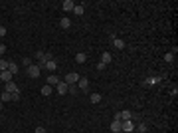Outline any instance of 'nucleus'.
I'll use <instances>...</instances> for the list:
<instances>
[{"mask_svg":"<svg viewBox=\"0 0 178 133\" xmlns=\"http://www.w3.org/2000/svg\"><path fill=\"white\" fill-rule=\"evenodd\" d=\"M0 101H12V93H8V91H4V93L0 95Z\"/></svg>","mask_w":178,"mask_h":133,"instance_id":"19","label":"nucleus"},{"mask_svg":"<svg viewBox=\"0 0 178 133\" xmlns=\"http://www.w3.org/2000/svg\"><path fill=\"white\" fill-rule=\"evenodd\" d=\"M158 81H160V78H146L145 81H143V86H145V88H152V86L158 84Z\"/></svg>","mask_w":178,"mask_h":133,"instance_id":"5","label":"nucleus"},{"mask_svg":"<svg viewBox=\"0 0 178 133\" xmlns=\"http://www.w3.org/2000/svg\"><path fill=\"white\" fill-rule=\"evenodd\" d=\"M77 86H79V89H87L89 88V79L87 78H79Z\"/></svg>","mask_w":178,"mask_h":133,"instance_id":"12","label":"nucleus"},{"mask_svg":"<svg viewBox=\"0 0 178 133\" xmlns=\"http://www.w3.org/2000/svg\"><path fill=\"white\" fill-rule=\"evenodd\" d=\"M111 131H113V133H121V119H113Z\"/></svg>","mask_w":178,"mask_h":133,"instance_id":"6","label":"nucleus"},{"mask_svg":"<svg viewBox=\"0 0 178 133\" xmlns=\"http://www.w3.org/2000/svg\"><path fill=\"white\" fill-rule=\"evenodd\" d=\"M145 133H146V131H145Z\"/></svg>","mask_w":178,"mask_h":133,"instance_id":"32","label":"nucleus"},{"mask_svg":"<svg viewBox=\"0 0 178 133\" xmlns=\"http://www.w3.org/2000/svg\"><path fill=\"white\" fill-rule=\"evenodd\" d=\"M89 101H91V103H99L101 101V93H91V95H89Z\"/></svg>","mask_w":178,"mask_h":133,"instance_id":"15","label":"nucleus"},{"mask_svg":"<svg viewBox=\"0 0 178 133\" xmlns=\"http://www.w3.org/2000/svg\"><path fill=\"white\" fill-rule=\"evenodd\" d=\"M4 52H6V46H4V44H0V54H4Z\"/></svg>","mask_w":178,"mask_h":133,"instance_id":"30","label":"nucleus"},{"mask_svg":"<svg viewBox=\"0 0 178 133\" xmlns=\"http://www.w3.org/2000/svg\"><path fill=\"white\" fill-rule=\"evenodd\" d=\"M22 64H24V66H26V68H30V66H32V62H30V58H24V60H22Z\"/></svg>","mask_w":178,"mask_h":133,"instance_id":"24","label":"nucleus"},{"mask_svg":"<svg viewBox=\"0 0 178 133\" xmlns=\"http://www.w3.org/2000/svg\"><path fill=\"white\" fill-rule=\"evenodd\" d=\"M164 62L172 64V62H174V52H168V54H164Z\"/></svg>","mask_w":178,"mask_h":133,"instance_id":"18","label":"nucleus"},{"mask_svg":"<svg viewBox=\"0 0 178 133\" xmlns=\"http://www.w3.org/2000/svg\"><path fill=\"white\" fill-rule=\"evenodd\" d=\"M59 26H61L63 30H67V28L71 26V20H69V18H61V20H59Z\"/></svg>","mask_w":178,"mask_h":133,"instance_id":"14","label":"nucleus"},{"mask_svg":"<svg viewBox=\"0 0 178 133\" xmlns=\"http://www.w3.org/2000/svg\"><path fill=\"white\" fill-rule=\"evenodd\" d=\"M2 36H6V28H4V26H0V38H2Z\"/></svg>","mask_w":178,"mask_h":133,"instance_id":"28","label":"nucleus"},{"mask_svg":"<svg viewBox=\"0 0 178 133\" xmlns=\"http://www.w3.org/2000/svg\"><path fill=\"white\" fill-rule=\"evenodd\" d=\"M61 8H63V10H66V12H69V10H73V8H75V4H73L71 0H63V4H61Z\"/></svg>","mask_w":178,"mask_h":133,"instance_id":"10","label":"nucleus"},{"mask_svg":"<svg viewBox=\"0 0 178 133\" xmlns=\"http://www.w3.org/2000/svg\"><path fill=\"white\" fill-rule=\"evenodd\" d=\"M85 60H87V56H85V54H81V52H79V54H75V62H77V64H83Z\"/></svg>","mask_w":178,"mask_h":133,"instance_id":"17","label":"nucleus"},{"mask_svg":"<svg viewBox=\"0 0 178 133\" xmlns=\"http://www.w3.org/2000/svg\"><path fill=\"white\" fill-rule=\"evenodd\" d=\"M105 68H107V66H105V64H101V62H99V64H97V70H99V72H103Z\"/></svg>","mask_w":178,"mask_h":133,"instance_id":"27","label":"nucleus"},{"mask_svg":"<svg viewBox=\"0 0 178 133\" xmlns=\"http://www.w3.org/2000/svg\"><path fill=\"white\" fill-rule=\"evenodd\" d=\"M0 79L8 84V81H12V74L8 72V70H4V72H0Z\"/></svg>","mask_w":178,"mask_h":133,"instance_id":"8","label":"nucleus"},{"mask_svg":"<svg viewBox=\"0 0 178 133\" xmlns=\"http://www.w3.org/2000/svg\"><path fill=\"white\" fill-rule=\"evenodd\" d=\"M34 133H46V129H44V127H36V131H34Z\"/></svg>","mask_w":178,"mask_h":133,"instance_id":"29","label":"nucleus"},{"mask_svg":"<svg viewBox=\"0 0 178 133\" xmlns=\"http://www.w3.org/2000/svg\"><path fill=\"white\" fill-rule=\"evenodd\" d=\"M139 131H141V133L146 131V125H145V123H141V125H139Z\"/></svg>","mask_w":178,"mask_h":133,"instance_id":"26","label":"nucleus"},{"mask_svg":"<svg viewBox=\"0 0 178 133\" xmlns=\"http://www.w3.org/2000/svg\"><path fill=\"white\" fill-rule=\"evenodd\" d=\"M83 10H85V8H83V6H81V4H75V8H73V12H75V14H77V16H81V14H83Z\"/></svg>","mask_w":178,"mask_h":133,"instance_id":"22","label":"nucleus"},{"mask_svg":"<svg viewBox=\"0 0 178 133\" xmlns=\"http://www.w3.org/2000/svg\"><path fill=\"white\" fill-rule=\"evenodd\" d=\"M4 70H8V62H6V60H0V72H4Z\"/></svg>","mask_w":178,"mask_h":133,"instance_id":"23","label":"nucleus"},{"mask_svg":"<svg viewBox=\"0 0 178 133\" xmlns=\"http://www.w3.org/2000/svg\"><path fill=\"white\" fill-rule=\"evenodd\" d=\"M8 72H10L12 76H14V74H18V66H16L14 62H8Z\"/></svg>","mask_w":178,"mask_h":133,"instance_id":"16","label":"nucleus"},{"mask_svg":"<svg viewBox=\"0 0 178 133\" xmlns=\"http://www.w3.org/2000/svg\"><path fill=\"white\" fill-rule=\"evenodd\" d=\"M63 81H66L67 86H75V84L79 81V76L75 74V72H69V74L66 76V79H63Z\"/></svg>","mask_w":178,"mask_h":133,"instance_id":"3","label":"nucleus"},{"mask_svg":"<svg viewBox=\"0 0 178 133\" xmlns=\"http://www.w3.org/2000/svg\"><path fill=\"white\" fill-rule=\"evenodd\" d=\"M135 129L133 119H127V121H121V133H131Z\"/></svg>","mask_w":178,"mask_h":133,"instance_id":"2","label":"nucleus"},{"mask_svg":"<svg viewBox=\"0 0 178 133\" xmlns=\"http://www.w3.org/2000/svg\"><path fill=\"white\" fill-rule=\"evenodd\" d=\"M113 46H115L117 50H123V48H125V42H123L121 38H115V40H113Z\"/></svg>","mask_w":178,"mask_h":133,"instance_id":"13","label":"nucleus"},{"mask_svg":"<svg viewBox=\"0 0 178 133\" xmlns=\"http://www.w3.org/2000/svg\"><path fill=\"white\" fill-rule=\"evenodd\" d=\"M2 107H4V103H2V101H0V109H2Z\"/></svg>","mask_w":178,"mask_h":133,"instance_id":"31","label":"nucleus"},{"mask_svg":"<svg viewBox=\"0 0 178 133\" xmlns=\"http://www.w3.org/2000/svg\"><path fill=\"white\" fill-rule=\"evenodd\" d=\"M12 101H20V91H16V93H12Z\"/></svg>","mask_w":178,"mask_h":133,"instance_id":"25","label":"nucleus"},{"mask_svg":"<svg viewBox=\"0 0 178 133\" xmlns=\"http://www.w3.org/2000/svg\"><path fill=\"white\" fill-rule=\"evenodd\" d=\"M6 91H8V93H16V91H20V89L16 88L14 81H8V84H6Z\"/></svg>","mask_w":178,"mask_h":133,"instance_id":"11","label":"nucleus"},{"mask_svg":"<svg viewBox=\"0 0 178 133\" xmlns=\"http://www.w3.org/2000/svg\"><path fill=\"white\" fill-rule=\"evenodd\" d=\"M50 93H52V86H48V84H46L44 88H42V95H50Z\"/></svg>","mask_w":178,"mask_h":133,"instance_id":"21","label":"nucleus"},{"mask_svg":"<svg viewBox=\"0 0 178 133\" xmlns=\"http://www.w3.org/2000/svg\"><path fill=\"white\" fill-rule=\"evenodd\" d=\"M57 93H59V95H66L67 91H69V86H67L66 81H63V79H61V81H59V84H57Z\"/></svg>","mask_w":178,"mask_h":133,"instance_id":"4","label":"nucleus"},{"mask_svg":"<svg viewBox=\"0 0 178 133\" xmlns=\"http://www.w3.org/2000/svg\"><path fill=\"white\" fill-rule=\"evenodd\" d=\"M111 60H113V56L109 54V52H103V54H101V64L107 66V64H111Z\"/></svg>","mask_w":178,"mask_h":133,"instance_id":"7","label":"nucleus"},{"mask_svg":"<svg viewBox=\"0 0 178 133\" xmlns=\"http://www.w3.org/2000/svg\"><path fill=\"white\" fill-rule=\"evenodd\" d=\"M59 81H61V79L57 78V76H54V74H52V76H48V81H46V84H48V86H57Z\"/></svg>","mask_w":178,"mask_h":133,"instance_id":"9","label":"nucleus"},{"mask_svg":"<svg viewBox=\"0 0 178 133\" xmlns=\"http://www.w3.org/2000/svg\"><path fill=\"white\" fill-rule=\"evenodd\" d=\"M57 64L54 62V60H50V62H46V70H56Z\"/></svg>","mask_w":178,"mask_h":133,"instance_id":"20","label":"nucleus"},{"mask_svg":"<svg viewBox=\"0 0 178 133\" xmlns=\"http://www.w3.org/2000/svg\"><path fill=\"white\" fill-rule=\"evenodd\" d=\"M40 72H42V70H40V68L38 66H30V68H26V74H28V78H32V79H36V78H40Z\"/></svg>","mask_w":178,"mask_h":133,"instance_id":"1","label":"nucleus"}]
</instances>
